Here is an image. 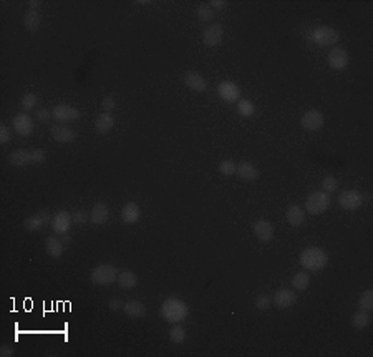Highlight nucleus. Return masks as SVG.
I'll use <instances>...</instances> for the list:
<instances>
[{
    "instance_id": "nucleus-47",
    "label": "nucleus",
    "mask_w": 373,
    "mask_h": 357,
    "mask_svg": "<svg viewBox=\"0 0 373 357\" xmlns=\"http://www.w3.org/2000/svg\"><path fill=\"white\" fill-rule=\"evenodd\" d=\"M40 5V2H35V0H33V2H30V7H32V9L33 10H37V7Z\"/></svg>"
},
{
    "instance_id": "nucleus-6",
    "label": "nucleus",
    "mask_w": 373,
    "mask_h": 357,
    "mask_svg": "<svg viewBox=\"0 0 373 357\" xmlns=\"http://www.w3.org/2000/svg\"><path fill=\"white\" fill-rule=\"evenodd\" d=\"M330 205H332V198H330L328 193L315 191V193H310L307 196L305 209L310 214H320V213H325L330 208Z\"/></svg>"
},
{
    "instance_id": "nucleus-30",
    "label": "nucleus",
    "mask_w": 373,
    "mask_h": 357,
    "mask_svg": "<svg viewBox=\"0 0 373 357\" xmlns=\"http://www.w3.org/2000/svg\"><path fill=\"white\" fill-rule=\"evenodd\" d=\"M308 284H310V276H308L307 272H297V274H294V277H292L294 289L305 291L308 288Z\"/></svg>"
},
{
    "instance_id": "nucleus-35",
    "label": "nucleus",
    "mask_w": 373,
    "mask_h": 357,
    "mask_svg": "<svg viewBox=\"0 0 373 357\" xmlns=\"http://www.w3.org/2000/svg\"><path fill=\"white\" fill-rule=\"evenodd\" d=\"M37 103H38V98H37V95L35 93H27V95H24V98H22V108L25 110V111H32L35 107H37Z\"/></svg>"
},
{
    "instance_id": "nucleus-37",
    "label": "nucleus",
    "mask_w": 373,
    "mask_h": 357,
    "mask_svg": "<svg viewBox=\"0 0 373 357\" xmlns=\"http://www.w3.org/2000/svg\"><path fill=\"white\" fill-rule=\"evenodd\" d=\"M254 304L259 311H267L272 304V298L267 296V294H259V296L254 299Z\"/></svg>"
},
{
    "instance_id": "nucleus-33",
    "label": "nucleus",
    "mask_w": 373,
    "mask_h": 357,
    "mask_svg": "<svg viewBox=\"0 0 373 357\" xmlns=\"http://www.w3.org/2000/svg\"><path fill=\"white\" fill-rule=\"evenodd\" d=\"M170 339L173 344H181V342H184L186 339V329L181 327V326H174L171 327L170 331Z\"/></svg>"
},
{
    "instance_id": "nucleus-22",
    "label": "nucleus",
    "mask_w": 373,
    "mask_h": 357,
    "mask_svg": "<svg viewBox=\"0 0 373 357\" xmlns=\"http://www.w3.org/2000/svg\"><path fill=\"white\" fill-rule=\"evenodd\" d=\"M285 218L288 221V225L300 226L302 223L305 221V211H304V208L299 206V205H291V206L287 208Z\"/></svg>"
},
{
    "instance_id": "nucleus-7",
    "label": "nucleus",
    "mask_w": 373,
    "mask_h": 357,
    "mask_svg": "<svg viewBox=\"0 0 373 357\" xmlns=\"http://www.w3.org/2000/svg\"><path fill=\"white\" fill-rule=\"evenodd\" d=\"M337 203L342 209H347V211H355L362 205H363V196L360 191L357 190H345L343 193L339 194Z\"/></svg>"
},
{
    "instance_id": "nucleus-32",
    "label": "nucleus",
    "mask_w": 373,
    "mask_h": 357,
    "mask_svg": "<svg viewBox=\"0 0 373 357\" xmlns=\"http://www.w3.org/2000/svg\"><path fill=\"white\" fill-rule=\"evenodd\" d=\"M358 307H360V311H367V312H370L373 309V291L371 289H367L360 296V299H358Z\"/></svg>"
},
{
    "instance_id": "nucleus-19",
    "label": "nucleus",
    "mask_w": 373,
    "mask_h": 357,
    "mask_svg": "<svg viewBox=\"0 0 373 357\" xmlns=\"http://www.w3.org/2000/svg\"><path fill=\"white\" fill-rule=\"evenodd\" d=\"M141 218V209L135 201H130L121 208V220L126 225H135Z\"/></svg>"
},
{
    "instance_id": "nucleus-4",
    "label": "nucleus",
    "mask_w": 373,
    "mask_h": 357,
    "mask_svg": "<svg viewBox=\"0 0 373 357\" xmlns=\"http://www.w3.org/2000/svg\"><path fill=\"white\" fill-rule=\"evenodd\" d=\"M45 151L44 150H15L9 155V163L13 166H25L29 163H44L45 162Z\"/></svg>"
},
{
    "instance_id": "nucleus-17",
    "label": "nucleus",
    "mask_w": 373,
    "mask_h": 357,
    "mask_svg": "<svg viewBox=\"0 0 373 357\" xmlns=\"http://www.w3.org/2000/svg\"><path fill=\"white\" fill-rule=\"evenodd\" d=\"M184 83H186L188 88L193 90V92L202 93V92H206V90H208L206 78H204V76L201 73H198V72H188L184 75Z\"/></svg>"
},
{
    "instance_id": "nucleus-18",
    "label": "nucleus",
    "mask_w": 373,
    "mask_h": 357,
    "mask_svg": "<svg viewBox=\"0 0 373 357\" xmlns=\"http://www.w3.org/2000/svg\"><path fill=\"white\" fill-rule=\"evenodd\" d=\"M254 233L259 241L267 243L274 237V225L267 220H257L254 223Z\"/></svg>"
},
{
    "instance_id": "nucleus-11",
    "label": "nucleus",
    "mask_w": 373,
    "mask_h": 357,
    "mask_svg": "<svg viewBox=\"0 0 373 357\" xmlns=\"http://www.w3.org/2000/svg\"><path fill=\"white\" fill-rule=\"evenodd\" d=\"M52 115L57 122H72V120H78L80 118V110L72 107V105L60 103L52 110Z\"/></svg>"
},
{
    "instance_id": "nucleus-16",
    "label": "nucleus",
    "mask_w": 373,
    "mask_h": 357,
    "mask_svg": "<svg viewBox=\"0 0 373 357\" xmlns=\"http://www.w3.org/2000/svg\"><path fill=\"white\" fill-rule=\"evenodd\" d=\"M72 214H68V211H58L57 214L52 218V226H53V231L58 234H65L68 233L70 226H72Z\"/></svg>"
},
{
    "instance_id": "nucleus-9",
    "label": "nucleus",
    "mask_w": 373,
    "mask_h": 357,
    "mask_svg": "<svg viewBox=\"0 0 373 357\" xmlns=\"http://www.w3.org/2000/svg\"><path fill=\"white\" fill-rule=\"evenodd\" d=\"M217 95H219V98L224 102L234 103L237 100H241V88H239L234 82L224 80L217 85Z\"/></svg>"
},
{
    "instance_id": "nucleus-31",
    "label": "nucleus",
    "mask_w": 373,
    "mask_h": 357,
    "mask_svg": "<svg viewBox=\"0 0 373 357\" xmlns=\"http://www.w3.org/2000/svg\"><path fill=\"white\" fill-rule=\"evenodd\" d=\"M237 113L241 116H252L256 113V107L251 100H239L237 102Z\"/></svg>"
},
{
    "instance_id": "nucleus-46",
    "label": "nucleus",
    "mask_w": 373,
    "mask_h": 357,
    "mask_svg": "<svg viewBox=\"0 0 373 357\" xmlns=\"http://www.w3.org/2000/svg\"><path fill=\"white\" fill-rule=\"evenodd\" d=\"M61 241L63 243H72V237H70V234H61Z\"/></svg>"
},
{
    "instance_id": "nucleus-8",
    "label": "nucleus",
    "mask_w": 373,
    "mask_h": 357,
    "mask_svg": "<svg viewBox=\"0 0 373 357\" xmlns=\"http://www.w3.org/2000/svg\"><path fill=\"white\" fill-rule=\"evenodd\" d=\"M323 113L319 110H308L300 118V127L307 131H319L323 127Z\"/></svg>"
},
{
    "instance_id": "nucleus-27",
    "label": "nucleus",
    "mask_w": 373,
    "mask_h": 357,
    "mask_svg": "<svg viewBox=\"0 0 373 357\" xmlns=\"http://www.w3.org/2000/svg\"><path fill=\"white\" fill-rule=\"evenodd\" d=\"M113 127H115V118L111 116L110 113H101L100 116L96 118V122H95V130L98 133H101V135L111 131V130H113Z\"/></svg>"
},
{
    "instance_id": "nucleus-36",
    "label": "nucleus",
    "mask_w": 373,
    "mask_h": 357,
    "mask_svg": "<svg viewBox=\"0 0 373 357\" xmlns=\"http://www.w3.org/2000/svg\"><path fill=\"white\" fill-rule=\"evenodd\" d=\"M337 188H339V181H337L335 176H325L322 180V190L325 193H334L337 191Z\"/></svg>"
},
{
    "instance_id": "nucleus-48",
    "label": "nucleus",
    "mask_w": 373,
    "mask_h": 357,
    "mask_svg": "<svg viewBox=\"0 0 373 357\" xmlns=\"http://www.w3.org/2000/svg\"><path fill=\"white\" fill-rule=\"evenodd\" d=\"M136 4H139V5H148V4H150V0H138Z\"/></svg>"
},
{
    "instance_id": "nucleus-13",
    "label": "nucleus",
    "mask_w": 373,
    "mask_h": 357,
    "mask_svg": "<svg viewBox=\"0 0 373 357\" xmlns=\"http://www.w3.org/2000/svg\"><path fill=\"white\" fill-rule=\"evenodd\" d=\"M12 125H13V128H15V131L18 133V135H22V136H30L33 133V120L29 113L15 115L12 120Z\"/></svg>"
},
{
    "instance_id": "nucleus-2",
    "label": "nucleus",
    "mask_w": 373,
    "mask_h": 357,
    "mask_svg": "<svg viewBox=\"0 0 373 357\" xmlns=\"http://www.w3.org/2000/svg\"><path fill=\"white\" fill-rule=\"evenodd\" d=\"M188 314H189L188 304L178 298H170L161 304V316L171 324L182 323L188 318Z\"/></svg>"
},
{
    "instance_id": "nucleus-10",
    "label": "nucleus",
    "mask_w": 373,
    "mask_h": 357,
    "mask_svg": "<svg viewBox=\"0 0 373 357\" xmlns=\"http://www.w3.org/2000/svg\"><path fill=\"white\" fill-rule=\"evenodd\" d=\"M224 38V29L219 24H211L202 32V44L206 47H217Z\"/></svg>"
},
{
    "instance_id": "nucleus-45",
    "label": "nucleus",
    "mask_w": 373,
    "mask_h": 357,
    "mask_svg": "<svg viewBox=\"0 0 373 357\" xmlns=\"http://www.w3.org/2000/svg\"><path fill=\"white\" fill-rule=\"evenodd\" d=\"M209 7H214V10H221L226 7V2H224V0H211Z\"/></svg>"
},
{
    "instance_id": "nucleus-15",
    "label": "nucleus",
    "mask_w": 373,
    "mask_h": 357,
    "mask_svg": "<svg viewBox=\"0 0 373 357\" xmlns=\"http://www.w3.org/2000/svg\"><path fill=\"white\" fill-rule=\"evenodd\" d=\"M295 301H297L295 292L292 289H287V288H282V289L276 291V294L272 296V303L276 304L279 309H287V307H291L292 304H295Z\"/></svg>"
},
{
    "instance_id": "nucleus-34",
    "label": "nucleus",
    "mask_w": 373,
    "mask_h": 357,
    "mask_svg": "<svg viewBox=\"0 0 373 357\" xmlns=\"http://www.w3.org/2000/svg\"><path fill=\"white\" fill-rule=\"evenodd\" d=\"M219 171L224 176H232L237 171V165L232 162V160H222L219 163Z\"/></svg>"
},
{
    "instance_id": "nucleus-39",
    "label": "nucleus",
    "mask_w": 373,
    "mask_h": 357,
    "mask_svg": "<svg viewBox=\"0 0 373 357\" xmlns=\"http://www.w3.org/2000/svg\"><path fill=\"white\" fill-rule=\"evenodd\" d=\"M72 220L76 225H85V223L90 220V213H87L85 209H76V211L72 214Z\"/></svg>"
},
{
    "instance_id": "nucleus-23",
    "label": "nucleus",
    "mask_w": 373,
    "mask_h": 357,
    "mask_svg": "<svg viewBox=\"0 0 373 357\" xmlns=\"http://www.w3.org/2000/svg\"><path fill=\"white\" fill-rule=\"evenodd\" d=\"M45 249L48 256L53 257V260H58L63 254V241L58 240L57 236H48L45 241Z\"/></svg>"
},
{
    "instance_id": "nucleus-26",
    "label": "nucleus",
    "mask_w": 373,
    "mask_h": 357,
    "mask_svg": "<svg viewBox=\"0 0 373 357\" xmlns=\"http://www.w3.org/2000/svg\"><path fill=\"white\" fill-rule=\"evenodd\" d=\"M236 173L245 181H256L259 178L257 168L252 163H249V162H242L241 165H237V171Z\"/></svg>"
},
{
    "instance_id": "nucleus-21",
    "label": "nucleus",
    "mask_w": 373,
    "mask_h": 357,
    "mask_svg": "<svg viewBox=\"0 0 373 357\" xmlns=\"http://www.w3.org/2000/svg\"><path fill=\"white\" fill-rule=\"evenodd\" d=\"M50 135L58 143H72L76 140V131L68 127H52Z\"/></svg>"
},
{
    "instance_id": "nucleus-44",
    "label": "nucleus",
    "mask_w": 373,
    "mask_h": 357,
    "mask_svg": "<svg viewBox=\"0 0 373 357\" xmlns=\"http://www.w3.org/2000/svg\"><path fill=\"white\" fill-rule=\"evenodd\" d=\"M0 355L2 357H12L13 355V349H12V346H2L0 347Z\"/></svg>"
},
{
    "instance_id": "nucleus-24",
    "label": "nucleus",
    "mask_w": 373,
    "mask_h": 357,
    "mask_svg": "<svg viewBox=\"0 0 373 357\" xmlns=\"http://www.w3.org/2000/svg\"><path fill=\"white\" fill-rule=\"evenodd\" d=\"M118 284L121 289H133L138 284V276L131 269H123L118 274Z\"/></svg>"
},
{
    "instance_id": "nucleus-28",
    "label": "nucleus",
    "mask_w": 373,
    "mask_h": 357,
    "mask_svg": "<svg viewBox=\"0 0 373 357\" xmlns=\"http://www.w3.org/2000/svg\"><path fill=\"white\" fill-rule=\"evenodd\" d=\"M24 24L27 27V30H30V32L38 30V27L42 24V15L38 13V10H33V9L27 10L24 15Z\"/></svg>"
},
{
    "instance_id": "nucleus-43",
    "label": "nucleus",
    "mask_w": 373,
    "mask_h": 357,
    "mask_svg": "<svg viewBox=\"0 0 373 357\" xmlns=\"http://www.w3.org/2000/svg\"><path fill=\"white\" fill-rule=\"evenodd\" d=\"M123 306H125V304L121 303V299H118V298L110 299V303H108V307H110L111 311H119Z\"/></svg>"
},
{
    "instance_id": "nucleus-41",
    "label": "nucleus",
    "mask_w": 373,
    "mask_h": 357,
    "mask_svg": "<svg viewBox=\"0 0 373 357\" xmlns=\"http://www.w3.org/2000/svg\"><path fill=\"white\" fill-rule=\"evenodd\" d=\"M10 138H12V133H10L9 127H7L5 123H0V143L2 145L9 143Z\"/></svg>"
},
{
    "instance_id": "nucleus-14",
    "label": "nucleus",
    "mask_w": 373,
    "mask_h": 357,
    "mask_svg": "<svg viewBox=\"0 0 373 357\" xmlns=\"http://www.w3.org/2000/svg\"><path fill=\"white\" fill-rule=\"evenodd\" d=\"M52 216L48 211H38L32 216H29L25 221H24V228L29 229V231H38L42 228H45L48 223H50Z\"/></svg>"
},
{
    "instance_id": "nucleus-40",
    "label": "nucleus",
    "mask_w": 373,
    "mask_h": 357,
    "mask_svg": "<svg viewBox=\"0 0 373 357\" xmlns=\"http://www.w3.org/2000/svg\"><path fill=\"white\" fill-rule=\"evenodd\" d=\"M101 108L105 110V113H111L116 108V100L113 96H105L101 102Z\"/></svg>"
},
{
    "instance_id": "nucleus-25",
    "label": "nucleus",
    "mask_w": 373,
    "mask_h": 357,
    "mask_svg": "<svg viewBox=\"0 0 373 357\" xmlns=\"http://www.w3.org/2000/svg\"><path fill=\"white\" fill-rule=\"evenodd\" d=\"M123 311L128 318H143L146 314V307L143 303H139V301H128V303H125L123 306Z\"/></svg>"
},
{
    "instance_id": "nucleus-3",
    "label": "nucleus",
    "mask_w": 373,
    "mask_h": 357,
    "mask_svg": "<svg viewBox=\"0 0 373 357\" xmlns=\"http://www.w3.org/2000/svg\"><path fill=\"white\" fill-rule=\"evenodd\" d=\"M307 37L312 44L319 45V47H332L339 42L340 35L335 29H332V27L320 25V27H315V29H312L310 32H308Z\"/></svg>"
},
{
    "instance_id": "nucleus-1",
    "label": "nucleus",
    "mask_w": 373,
    "mask_h": 357,
    "mask_svg": "<svg viewBox=\"0 0 373 357\" xmlns=\"http://www.w3.org/2000/svg\"><path fill=\"white\" fill-rule=\"evenodd\" d=\"M300 266L308 272H317L322 271L328 263V256L322 248H307L300 253L299 257Z\"/></svg>"
},
{
    "instance_id": "nucleus-42",
    "label": "nucleus",
    "mask_w": 373,
    "mask_h": 357,
    "mask_svg": "<svg viewBox=\"0 0 373 357\" xmlns=\"http://www.w3.org/2000/svg\"><path fill=\"white\" fill-rule=\"evenodd\" d=\"M52 116H53V115H52V111L48 110V108H40V110L37 111V120H38V122L47 123Z\"/></svg>"
},
{
    "instance_id": "nucleus-38",
    "label": "nucleus",
    "mask_w": 373,
    "mask_h": 357,
    "mask_svg": "<svg viewBox=\"0 0 373 357\" xmlns=\"http://www.w3.org/2000/svg\"><path fill=\"white\" fill-rule=\"evenodd\" d=\"M196 15L199 17V20H204V22H208V20L213 18L214 12L211 9L209 5H199L198 9H196Z\"/></svg>"
},
{
    "instance_id": "nucleus-5",
    "label": "nucleus",
    "mask_w": 373,
    "mask_h": 357,
    "mask_svg": "<svg viewBox=\"0 0 373 357\" xmlns=\"http://www.w3.org/2000/svg\"><path fill=\"white\" fill-rule=\"evenodd\" d=\"M118 274L119 271L113 264H100L90 272V279L91 283H95L98 286H108L118 281Z\"/></svg>"
},
{
    "instance_id": "nucleus-29",
    "label": "nucleus",
    "mask_w": 373,
    "mask_h": 357,
    "mask_svg": "<svg viewBox=\"0 0 373 357\" xmlns=\"http://www.w3.org/2000/svg\"><path fill=\"white\" fill-rule=\"evenodd\" d=\"M370 323H371V318L367 311H358L351 316V326L355 329H365L370 326Z\"/></svg>"
},
{
    "instance_id": "nucleus-20",
    "label": "nucleus",
    "mask_w": 373,
    "mask_h": 357,
    "mask_svg": "<svg viewBox=\"0 0 373 357\" xmlns=\"http://www.w3.org/2000/svg\"><path fill=\"white\" fill-rule=\"evenodd\" d=\"M108 216H110V209H108V205L107 203H95L93 208H91L90 211V221L95 223V225H103V223L108 221Z\"/></svg>"
},
{
    "instance_id": "nucleus-12",
    "label": "nucleus",
    "mask_w": 373,
    "mask_h": 357,
    "mask_svg": "<svg viewBox=\"0 0 373 357\" xmlns=\"http://www.w3.org/2000/svg\"><path fill=\"white\" fill-rule=\"evenodd\" d=\"M327 62H328V67L330 68L335 70V72H340V70L347 68L350 58H348V53L345 52L343 48L335 47V48H332V50H330Z\"/></svg>"
}]
</instances>
